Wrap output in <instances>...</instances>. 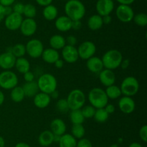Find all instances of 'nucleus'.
Here are the masks:
<instances>
[{"label":"nucleus","instance_id":"nucleus-42","mask_svg":"<svg viewBox=\"0 0 147 147\" xmlns=\"http://www.w3.org/2000/svg\"><path fill=\"white\" fill-rule=\"evenodd\" d=\"M139 137H140L141 140L142 141H144V143H146L147 141V125H144L143 126L141 127V128L139 129Z\"/></svg>","mask_w":147,"mask_h":147},{"label":"nucleus","instance_id":"nucleus-44","mask_svg":"<svg viewBox=\"0 0 147 147\" xmlns=\"http://www.w3.org/2000/svg\"><path fill=\"white\" fill-rule=\"evenodd\" d=\"M23 75H24L23 76H24V81H25V82H30L34 81V74L32 71H28L24 73Z\"/></svg>","mask_w":147,"mask_h":147},{"label":"nucleus","instance_id":"nucleus-1","mask_svg":"<svg viewBox=\"0 0 147 147\" xmlns=\"http://www.w3.org/2000/svg\"><path fill=\"white\" fill-rule=\"evenodd\" d=\"M64 11L72 21L81 20L86 14V7L80 0H68L65 4Z\"/></svg>","mask_w":147,"mask_h":147},{"label":"nucleus","instance_id":"nucleus-38","mask_svg":"<svg viewBox=\"0 0 147 147\" xmlns=\"http://www.w3.org/2000/svg\"><path fill=\"white\" fill-rule=\"evenodd\" d=\"M82 114H83V117L86 118H92L94 116L95 112H96V108L93 107L92 105H86V106H83V108L80 109Z\"/></svg>","mask_w":147,"mask_h":147},{"label":"nucleus","instance_id":"nucleus-55","mask_svg":"<svg viewBox=\"0 0 147 147\" xmlns=\"http://www.w3.org/2000/svg\"><path fill=\"white\" fill-rule=\"evenodd\" d=\"M4 12H5L6 16L9 15V14H10L11 13H12L13 11L11 6H9V7H4Z\"/></svg>","mask_w":147,"mask_h":147},{"label":"nucleus","instance_id":"nucleus-26","mask_svg":"<svg viewBox=\"0 0 147 147\" xmlns=\"http://www.w3.org/2000/svg\"><path fill=\"white\" fill-rule=\"evenodd\" d=\"M87 25L90 30H93V31L100 30L103 25L102 17L98 14H93L88 20Z\"/></svg>","mask_w":147,"mask_h":147},{"label":"nucleus","instance_id":"nucleus-56","mask_svg":"<svg viewBox=\"0 0 147 147\" xmlns=\"http://www.w3.org/2000/svg\"><path fill=\"white\" fill-rule=\"evenodd\" d=\"M15 147H31L28 144L24 142H20L17 143L15 145Z\"/></svg>","mask_w":147,"mask_h":147},{"label":"nucleus","instance_id":"nucleus-54","mask_svg":"<svg viewBox=\"0 0 147 147\" xmlns=\"http://www.w3.org/2000/svg\"><path fill=\"white\" fill-rule=\"evenodd\" d=\"M50 96L51 99H57L59 97V92L57 89H55V90L53 91V92L50 94Z\"/></svg>","mask_w":147,"mask_h":147},{"label":"nucleus","instance_id":"nucleus-4","mask_svg":"<svg viewBox=\"0 0 147 147\" xmlns=\"http://www.w3.org/2000/svg\"><path fill=\"white\" fill-rule=\"evenodd\" d=\"M40 92L50 95L57 89V82L55 76L49 73L42 74L37 82Z\"/></svg>","mask_w":147,"mask_h":147},{"label":"nucleus","instance_id":"nucleus-59","mask_svg":"<svg viewBox=\"0 0 147 147\" xmlns=\"http://www.w3.org/2000/svg\"><path fill=\"white\" fill-rule=\"evenodd\" d=\"M4 146H5V141L4 138L0 135V147H4Z\"/></svg>","mask_w":147,"mask_h":147},{"label":"nucleus","instance_id":"nucleus-52","mask_svg":"<svg viewBox=\"0 0 147 147\" xmlns=\"http://www.w3.org/2000/svg\"><path fill=\"white\" fill-rule=\"evenodd\" d=\"M120 4H126V5H131L135 1V0H116Z\"/></svg>","mask_w":147,"mask_h":147},{"label":"nucleus","instance_id":"nucleus-32","mask_svg":"<svg viewBox=\"0 0 147 147\" xmlns=\"http://www.w3.org/2000/svg\"><path fill=\"white\" fill-rule=\"evenodd\" d=\"M69 118L73 125V124H83L85 121V118L83 117L80 109L70 110Z\"/></svg>","mask_w":147,"mask_h":147},{"label":"nucleus","instance_id":"nucleus-30","mask_svg":"<svg viewBox=\"0 0 147 147\" xmlns=\"http://www.w3.org/2000/svg\"><path fill=\"white\" fill-rule=\"evenodd\" d=\"M11 93H10V97H11V100L16 103L21 102L25 97L24 92L22 86H16L13 89H11Z\"/></svg>","mask_w":147,"mask_h":147},{"label":"nucleus","instance_id":"nucleus-43","mask_svg":"<svg viewBox=\"0 0 147 147\" xmlns=\"http://www.w3.org/2000/svg\"><path fill=\"white\" fill-rule=\"evenodd\" d=\"M65 40L66 44L72 46H76V45L78 43L77 37H76V36L73 35H70L67 36V38H65Z\"/></svg>","mask_w":147,"mask_h":147},{"label":"nucleus","instance_id":"nucleus-33","mask_svg":"<svg viewBox=\"0 0 147 147\" xmlns=\"http://www.w3.org/2000/svg\"><path fill=\"white\" fill-rule=\"evenodd\" d=\"M86 133V129L83 124H73L71 128V135L76 139L83 138Z\"/></svg>","mask_w":147,"mask_h":147},{"label":"nucleus","instance_id":"nucleus-58","mask_svg":"<svg viewBox=\"0 0 147 147\" xmlns=\"http://www.w3.org/2000/svg\"><path fill=\"white\" fill-rule=\"evenodd\" d=\"M129 147H143V146H142L139 143L134 142V143H131V144L129 146Z\"/></svg>","mask_w":147,"mask_h":147},{"label":"nucleus","instance_id":"nucleus-5","mask_svg":"<svg viewBox=\"0 0 147 147\" xmlns=\"http://www.w3.org/2000/svg\"><path fill=\"white\" fill-rule=\"evenodd\" d=\"M66 99L70 110H80L86 103V97L81 89H75L69 92Z\"/></svg>","mask_w":147,"mask_h":147},{"label":"nucleus","instance_id":"nucleus-62","mask_svg":"<svg viewBox=\"0 0 147 147\" xmlns=\"http://www.w3.org/2000/svg\"><path fill=\"white\" fill-rule=\"evenodd\" d=\"M144 1H146V0H144Z\"/></svg>","mask_w":147,"mask_h":147},{"label":"nucleus","instance_id":"nucleus-40","mask_svg":"<svg viewBox=\"0 0 147 147\" xmlns=\"http://www.w3.org/2000/svg\"><path fill=\"white\" fill-rule=\"evenodd\" d=\"M76 147H93L91 141L86 138H82L77 141Z\"/></svg>","mask_w":147,"mask_h":147},{"label":"nucleus","instance_id":"nucleus-19","mask_svg":"<svg viewBox=\"0 0 147 147\" xmlns=\"http://www.w3.org/2000/svg\"><path fill=\"white\" fill-rule=\"evenodd\" d=\"M33 102H34V105L37 108L44 109L50 105V102H51V97L48 94L39 92L33 97Z\"/></svg>","mask_w":147,"mask_h":147},{"label":"nucleus","instance_id":"nucleus-29","mask_svg":"<svg viewBox=\"0 0 147 147\" xmlns=\"http://www.w3.org/2000/svg\"><path fill=\"white\" fill-rule=\"evenodd\" d=\"M14 67L16 68L17 71L24 74V73L30 70V63L29 61L24 57L17 58L16 59Z\"/></svg>","mask_w":147,"mask_h":147},{"label":"nucleus","instance_id":"nucleus-45","mask_svg":"<svg viewBox=\"0 0 147 147\" xmlns=\"http://www.w3.org/2000/svg\"><path fill=\"white\" fill-rule=\"evenodd\" d=\"M103 108L106 110V111L108 112L109 115H111V114L113 113V112H115V110H116L114 105H113V104H111V103H108Z\"/></svg>","mask_w":147,"mask_h":147},{"label":"nucleus","instance_id":"nucleus-16","mask_svg":"<svg viewBox=\"0 0 147 147\" xmlns=\"http://www.w3.org/2000/svg\"><path fill=\"white\" fill-rule=\"evenodd\" d=\"M16 58L10 51H6L0 54V68L3 70H11L14 67Z\"/></svg>","mask_w":147,"mask_h":147},{"label":"nucleus","instance_id":"nucleus-21","mask_svg":"<svg viewBox=\"0 0 147 147\" xmlns=\"http://www.w3.org/2000/svg\"><path fill=\"white\" fill-rule=\"evenodd\" d=\"M50 131L54 135H60L65 133L66 124L60 118H55L50 122Z\"/></svg>","mask_w":147,"mask_h":147},{"label":"nucleus","instance_id":"nucleus-22","mask_svg":"<svg viewBox=\"0 0 147 147\" xmlns=\"http://www.w3.org/2000/svg\"><path fill=\"white\" fill-rule=\"evenodd\" d=\"M42 59L47 63L54 64L55 62L60 59V53L58 50L53 49L52 48L44 49L41 56Z\"/></svg>","mask_w":147,"mask_h":147},{"label":"nucleus","instance_id":"nucleus-11","mask_svg":"<svg viewBox=\"0 0 147 147\" xmlns=\"http://www.w3.org/2000/svg\"><path fill=\"white\" fill-rule=\"evenodd\" d=\"M22 20L23 17L22 14L12 12L9 15L6 16L4 18V24L7 29L11 31H14L20 29Z\"/></svg>","mask_w":147,"mask_h":147},{"label":"nucleus","instance_id":"nucleus-25","mask_svg":"<svg viewBox=\"0 0 147 147\" xmlns=\"http://www.w3.org/2000/svg\"><path fill=\"white\" fill-rule=\"evenodd\" d=\"M50 48L55 50H62L66 45L65 38L61 35H53L49 40Z\"/></svg>","mask_w":147,"mask_h":147},{"label":"nucleus","instance_id":"nucleus-46","mask_svg":"<svg viewBox=\"0 0 147 147\" xmlns=\"http://www.w3.org/2000/svg\"><path fill=\"white\" fill-rule=\"evenodd\" d=\"M53 0H35L37 4L42 7H46L47 5H50L52 4Z\"/></svg>","mask_w":147,"mask_h":147},{"label":"nucleus","instance_id":"nucleus-48","mask_svg":"<svg viewBox=\"0 0 147 147\" xmlns=\"http://www.w3.org/2000/svg\"><path fill=\"white\" fill-rule=\"evenodd\" d=\"M130 66V60L128 59H125L121 61V62L120 66L121 67L122 69H127L129 68V66Z\"/></svg>","mask_w":147,"mask_h":147},{"label":"nucleus","instance_id":"nucleus-51","mask_svg":"<svg viewBox=\"0 0 147 147\" xmlns=\"http://www.w3.org/2000/svg\"><path fill=\"white\" fill-rule=\"evenodd\" d=\"M54 65L57 69H62L63 67V66H64V61L60 59H57L54 63Z\"/></svg>","mask_w":147,"mask_h":147},{"label":"nucleus","instance_id":"nucleus-57","mask_svg":"<svg viewBox=\"0 0 147 147\" xmlns=\"http://www.w3.org/2000/svg\"><path fill=\"white\" fill-rule=\"evenodd\" d=\"M4 99H5V96H4V94L3 93L2 91L0 90V106L4 103Z\"/></svg>","mask_w":147,"mask_h":147},{"label":"nucleus","instance_id":"nucleus-6","mask_svg":"<svg viewBox=\"0 0 147 147\" xmlns=\"http://www.w3.org/2000/svg\"><path fill=\"white\" fill-rule=\"evenodd\" d=\"M119 87L123 96H134L139 90V81L134 76H127L122 81Z\"/></svg>","mask_w":147,"mask_h":147},{"label":"nucleus","instance_id":"nucleus-41","mask_svg":"<svg viewBox=\"0 0 147 147\" xmlns=\"http://www.w3.org/2000/svg\"><path fill=\"white\" fill-rule=\"evenodd\" d=\"M12 7V11L13 12L17 13V14H20L22 15L23 14V11H24V4H22L21 2H17L16 4H13Z\"/></svg>","mask_w":147,"mask_h":147},{"label":"nucleus","instance_id":"nucleus-18","mask_svg":"<svg viewBox=\"0 0 147 147\" xmlns=\"http://www.w3.org/2000/svg\"><path fill=\"white\" fill-rule=\"evenodd\" d=\"M86 61V67L92 73H99L104 69L101 59L98 56H93Z\"/></svg>","mask_w":147,"mask_h":147},{"label":"nucleus","instance_id":"nucleus-23","mask_svg":"<svg viewBox=\"0 0 147 147\" xmlns=\"http://www.w3.org/2000/svg\"><path fill=\"white\" fill-rule=\"evenodd\" d=\"M23 89V91L24 92V95L27 97H34L39 92V87L37 85V82L32 81L30 82H25L22 86Z\"/></svg>","mask_w":147,"mask_h":147},{"label":"nucleus","instance_id":"nucleus-39","mask_svg":"<svg viewBox=\"0 0 147 147\" xmlns=\"http://www.w3.org/2000/svg\"><path fill=\"white\" fill-rule=\"evenodd\" d=\"M56 108L60 112H66L70 110L67 99H64V98L59 99L57 100V103H56Z\"/></svg>","mask_w":147,"mask_h":147},{"label":"nucleus","instance_id":"nucleus-53","mask_svg":"<svg viewBox=\"0 0 147 147\" xmlns=\"http://www.w3.org/2000/svg\"><path fill=\"white\" fill-rule=\"evenodd\" d=\"M5 12H4V7L0 4V22L5 18Z\"/></svg>","mask_w":147,"mask_h":147},{"label":"nucleus","instance_id":"nucleus-50","mask_svg":"<svg viewBox=\"0 0 147 147\" xmlns=\"http://www.w3.org/2000/svg\"><path fill=\"white\" fill-rule=\"evenodd\" d=\"M102 20H103V24H109L112 22V17L110 14H109V15L103 16V17H102Z\"/></svg>","mask_w":147,"mask_h":147},{"label":"nucleus","instance_id":"nucleus-8","mask_svg":"<svg viewBox=\"0 0 147 147\" xmlns=\"http://www.w3.org/2000/svg\"><path fill=\"white\" fill-rule=\"evenodd\" d=\"M26 53L32 59H38L41 57L44 50V46L41 40L37 38H33L29 40L25 45Z\"/></svg>","mask_w":147,"mask_h":147},{"label":"nucleus","instance_id":"nucleus-28","mask_svg":"<svg viewBox=\"0 0 147 147\" xmlns=\"http://www.w3.org/2000/svg\"><path fill=\"white\" fill-rule=\"evenodd\" d=\"M59 147H76L77 140L70 133H65L60 136Z\"/></svg>","mask_w":147,"mask_h":147},{"label":"nucleus","instance_id":"nucleus-10","mask_svg":"<svg viewBox=\"0 0 147 147\" xmlns=\"http://www.w3.org/2000/svg\"><path fill=\"white\" fill-rule=\"evenodd\" d=\"M79 58L83 60H88L93 56L96 52V46L93 42L86 40L79 45L78 48Z\"/></svg>","mask_w":147,"mask_h":147},{"label":"nucleus","instance_id":"nucleus-12","mask_svg":"<svg viewBox=\"0 0 147 147\" xmlns=\"http://www.w3.org/2000/svg\"><path fill=\"white\" fill-rule=\"evenodd\" d=\"M37 29V22L33 18L23 19L20 30L23 35L30 37L36 33Z\"/></svg>","mask_w":147,"mask_h":147},{"label":"nucleus","instance_id":"nucleus-31","mask_svg":"<svg viewBox=\"0 0 147 147\" xmlns=\"http://www.w3.org/2000/svg\"><path fill=\"white\" fill-rule=\"evenodd\" d=\"M105 92H106V94L109 99H116L122 95L120 87L117 85H115V84L107 86Z\"/></svg>","mask_w":147,"mask_h":147},{"label":"nucleus","instance_id":"nucleus-14","mask_svg":"<svg viewBox=\"0 0 147 147\" xmlns=\"http://www.w3.org/2000/svg\"><path fill=\"white\" fill-rule=\"evenodd\" d=\"M114 6L113 0H98L96 4V9L98 14L103 17L111 14L114 10Z\"/></svg>","mask_w":147,"mask_h":147},{"label":"nucleus","instance_id":"nucleus-3","mask_svg":"<svg viewBox=\"0 0 147 147\" xmlns=\"http://www.w3.org/2000/svg\"><path fill=\"white\" fill-rule=\"evenodd\" d=\"M88 99L90 105L96 109L103 108L109 103V98L106 92L100 87H94L90 89L88 95Z\"/></svg>","mask_w":147,"mask_h":147},{"label":"nucleus","instance_id":"nucleus-47","mask_svg":"<svg viewBox=\"0 0 147 147\" xmlns=\"http://www.w3.org/2000/svg\"><path fill=\"white\" fill-rule=\"evenodd\" d=\"M82 27V22L80 20H76L72 22V29L75 30H80Z\"/></svg>","mask_w":147,"mask_h":147},{"label":"nucleus","instance_id":"nucleus-7","mask_svg":"<svg viewBox=\"0 0 147 147\" xmlns=\"http://www.w3.org/2000/svg\"><path fill=\"white\" fill-rule=\"evenodd\" d=\"M18 77L11 70H4L0 73V87L4 89H11L18 84Z\"/></svg>","mask_w":147,"mask_h":147},{"label":"nucleus","instance_id":"nucleus-27","mask_svg":"<svg viewBox=\"0 0 147 147\" xmlns=\"http://www.w3.org/2000/svg\"><path fill=\"white\" fill-rule=\"evenodd\" d=\"M42 15L46 20L53 21L57 17L58 15V10L55 6L50 4L44 7L42 10Z\"/></svg>","mask_w":147,"mask_h":147},{"label":"nucleus","instance_id":"nucleus-36","mask_svg":"<svg viewBox=\"0 0 147 147\" xmlns=\"http://www.w3.org/2000/svg\"><path fill=\"white\" fill-rule=\"evenodd\" d=\"M37 14V9L35 6L32 4H24V11L22 15H24L26 18H34Z\"/></svg>","mask_w":147,"mask_h":147},{"label":"nucleus","instance_id":"nucleus-60","mask_svg":"<svg viewBox=\"0 0 147 147\" xmlns=\"http://www.w3.org/2000/svg\"><path fill=\"white\" fill-rule=\"evenodd\" d=\"M111 147H118V146L116 145V144H113V145H112Z\"/></svg>","mask_w":147,"mask_h":147},{"label":"nucleus","instance_id":"nucleus-37","mask_svg":"<svg viewBox=\"0 0 147 147\" xmlns=\"http://www.w3.org/2000/svg\"><path fill=\"white\" fill-rule=\"evenodd\" d=\"M133 21L136 24L140 27H145L147 24V15L146 14L143 12L138 13L134 14L133 18Z\"/></svg>","mask_w":147,"mask_h":147},{"label":"nucleus","instance_id":"nucleus-24","mask_svg":"<svg viewBox=\"0 0 147 147\" xmlns=\"http://www.w3.org/2000/svg\"><path fill=\"white\" fill-rule=\"evenodd\" d=\"M38 142L42 146H49L54 142V134L50 130L42 131L38 137Z\"/></svg>","mask_w":147,"mask_h":147},{"label":"nucleus","instance_id":"nucleus-49","mask_svg":"<svg viewBox=\"0 0 147 147\" xmlns=\"http://www.w3.org/2000/svg\"><path fill=\"white\" fill-rule=\"evenodd\" d=\"M16 0H0V4L4 7H9L13 5Z\"/></svg>","mask_w":147,"mask_h":147},{"label":"nucleus","instance_id":"nucleus-20","mask_svg":"<svg viewBox=\"0 0 147 147\" xmlns=\"http://www.w3.org/2000/svg\"><path fill=\"white\" fill-rule=\"evenodd\" d=\"M55 25L60 32H67L72 29V20L66 15H62L55 19Z\"/></svg>","mask_w":147,"mask_h":147},{"label":"nucleus","instance_id":"nucleus-2","mask_svg":"<svg viewBox=\"0 0 147 147\" xmlns=\"http://www.w3.org/2000/svg\"><path fill=\"white\" fill-rule=\"evenodd\" d=\"M101 60L105 69L113 71L120 66L123 56L117 49H111L103 55Z\"/></svg>","mask_w":147,"mask_h":147},{"label":"nucleus","instance_id":"nucleus-35","mask_svg":"<svg viewBox=\"0 0 147 147\" xmlns=\"http://www.w3.org/2000/svg\"><path fill=\"white\" fill-rule=\"evenodd\" d=\"M109 117V115L104 108H98L96 109L93 118L98 122H105L108 120Z\"/></svg>","mask_w":147,"mask_h":147},{"label":"nucleus","instance_id":"nucleus-15","mask_svg":"<svg viewBox=\"0 0 147 147\" xmlns=\"http://www.w3.org/2000/svg\"><path fill=\"white\" fill-rule=\"evenodd\" d=\"M118 106L123 113L131 114L135 110L136 103L131 97L123 96L119 99Z\"/></svg>","mask_w":147,"mask_h":147},{"label":"nucleus","instance_id":"nucleus-9","mask_svg":"<svg viewBox=\"0 0 147 147\" xmlns=\"http://www.w3.org/2000/svg\"><path fill=\"white\" fill-rule=\"evenodd\" d=\"M134 14V12L130 5L119 4L116 10V17L123 23H129L132 21Z\"/></svg>","mask_w":147,"mask_h":147},{"label":"nucleus","instance_id":"nucleus-13","mask_svg":"<svg viewBox=\"0 0 147 147\" xmlns=\"http://www.w3.org/2000/svg\"><path fill=\"white\" fill-rule=\"evenodd\" d=\"M62 56L63 61L68 63H74L78 60L79 56L78 49L76 46L66 44L62 49Z\"/></svg>","mask_w":147,"mask_h":147},{"label":"nucleus","instance_id":"nucleus-34","mask_svg":"<svg viewBox=\"0 0 147 147\" xmlns=\"http://www.w3.org/2000/svg\"><path fill=\"white\" fill-rule=\"evenodd\" d=\"M11 52L16 59L17 58L24 57V55L26 54V48L25 45L22 44V43H17L14 46L11 47V50H9Z\"/></svg>","mask_w":147,"mask_h":147},{"label":"nucleus","instance_id":"nucleus-61","mask_svg":"<svg viewBox=\"0 0 147 147\" xmlns=\"http://www.w3.org/2000/svg\"><path fill=\"white\" fill-rule=\"evenodd\" d=\"M63 1H68V0H63Z\"/></svg>","mask_w":147,"mask_h":147},{"label":"nucleus","instance_id":"nucleus-17","mask_svg":"<svg viewBox=\"0 0 147 147\" xmlns=\"http://www.w3.org/2000/svg\"><path fill=\"white\" fill-rule=\"evenodd\" d=\"M98 74L99 80L103 86L107 87L111 85L114 84L115 82H116V75H115L113 70L103 69Z\"/></svg>","mask_w":147,"mask_h":147}]
</instances>
